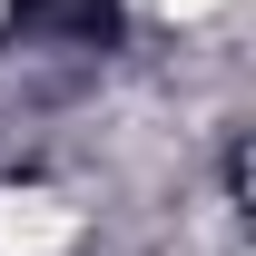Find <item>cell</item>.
<instances>
[{
	"mask_svg": "<svg viewBox=\"0 0 256 256\" xmlns=\"http://www.w3.org/2000/svg\"><path fill=\"white\" fill-rule=\"evenodd\" d=\"M69 246V217L50 197H0V256H50Z\"/></svg>",
	"mask_w": 256,
	"mask_h": 256,
	"instance_id": "cell-1",
	"label": "cell"
}]
</instances>
